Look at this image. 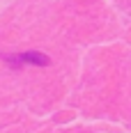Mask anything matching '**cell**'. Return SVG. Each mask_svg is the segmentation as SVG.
Listing matches in <instances>:
<instances>
[{
  "instance_id": "obj_1",
  "label": "cell",
  "mask_w": 131,
  "mask_h": 133,
  "mask_svg": "<svg viewBox=\"0 0 131 133\" xmlns=\"http://www.w3.org/2000/svg\"><path fill=\"white\" fill-rule=\"evenodd\" d=\"M12 62L14 64H39V66H44V64H48V57L46 55H41V53H23V55H16V57H12Z\"/></svg>"
}]
</instances>
